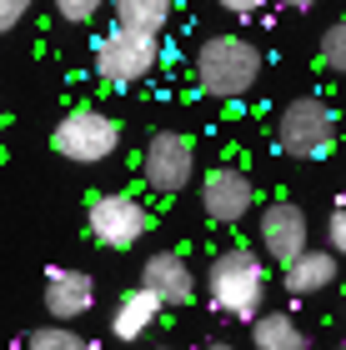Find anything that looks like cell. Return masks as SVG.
<instances>
[{
  "label": "cell",
  "instance_id": "6da1fadb",
  "mask_svg": "<svg viewBox=\"0 0 346 350\" xmlns=\"http://www.w3.org/2000/svg\"><path fill=\"white\" fill-rule=\"evenodd\" d=\"M261 51L246 36H211L196 51V90L211 100H241L261 81Z\"/></svg>",
  "mask_w": 346,
  "mask_h": 350
},
{
  "label": "cell",
  "instance_id": "7a4b0ae2",
  "mask_svg": "<svg viewBox=\"0 0 346 350\" xmlns=\"http://www.w3.org/2000/svg\"><path fill=\"white\" fill-rule=\"evenodd\" d=\"M206 300L221 315H236V321H256L266 306V260L246 245L221 250L206 265Z\"/></svg>",
  "mask_w": 346,
  "mask_h": 350
},
{
  "label": "cell",
  "instance_id": "3957f363",
  "mask_svg": "<svg viewBox=\"0 0 346 350\" xmlns=\"http://www.w3.org/2000/svg\"><path fill=\"white\" fill-rule=\"evenodd\" d=\"M336 135H341V120H336L332 100H321V95H296L276 120V146L291 161H321V155H332Z\"/></svg>",
  "mask_w": 346,
  "mask_h": 350
},
{
  "label": "cell",
  "instance_id": "277c9868",
  "mask_svg": "<svg viewBox=\"0 0 346 350\" xmlns=\"http://www.w3.org/2000/svg\"><path fill=\"white\" fill-rule=\"evenodd\" d=\"M51 150L71 165H101L121 150V120L106 116V110H90V105L66 110L51 131Z\"/></svg>",
  "mask_w": 346,
  "mask_h": 350
},
{
  "label": "cell",
  "instance_id": "5b68a950",
  "mask_svg": "<svg viewBox=\"0 0 346 350\" xmlns=\"http://www.w3.org/2000/svg\"><path fill=\"white\" fill-rule=\"evenodd\" d=\"M161 66V36L116 25L111 36L96 40V75L106 85H136Z\"/></svg>",
  "mask_w": 346,
  "mask_h": 350
},
{
  "label": "cell",
  "instance_id": "8992f818",
  "mask_svg": "<svg viewBox=\"0 0 346 350\" xmlns=\"http://www.w3.org/2000/svg\"><path fill=\"white\" fill-rule=\"evenodd\" d=\"M86 230H90V241L106 245V250H131V245L146 241L151 211L136 196H125V190H106V196H96L86 205Z\"/></svg>",
  "mask_w": 346,
  "mask_h": 350
},
{
  "label": "cell",
  "instance_id": "52a82bcc",
  "mask_svg": "<svg viewBox=\"0 0 346 350\" xmlns=\"http://www.w3.org/2000/svg\"><path fill=\"white\" fill-rule=\"evenodd\" d=\"M140 175H146V185L161 190V196H181V190L191 185V175H196V146H191V135L156 131L146 140V150H140Z\"/></svg>",
  "mask_w": 346,
  "mask_h": 350
},
{
  "label": "cell",
  "instance_id": "ba28073f",
  "mask_svg": "<svg viewBox=\"0 0 346 350\" xmlns=\"http://www.w3.org/2000/svg\"><path fill=\"white\" fill-rule=\"evenodd\" d=\"M256 241H261V256L276 260V265H291L301 250H311V220L296 200H271L256 220Z\"/></svg>",
  "mask_w": 346,
  "mask_h": 350
},
{
  "label": "cell",
  "instance_id": "9c48e42d",
  "mask_svg": "<svg viewBox=\"0 0 346 350\" xmlns=\"http://www.w3.org/2000/svg\"><path fill=\"white\" fill-rule=\"evenodd\" d=\"M201 211H206L216 226H241V220L256 211V185H251L246 170L236 165H216L201 175Z\"/></svg>",
  "mask_w": 346,
  "mask_h": 350
},
{
  "label": "cell",
  "instance_id": "30bf717a",
  "mask_svg": "<svg viewBox=\"0 0 346 350\" xmlns=\"http://www.w3.org/2000/svg\"><path fill=\"white\" fill-rule=\"evenodd\" d=\"M140 285L161 300L166 310H181L196 300V275H191V260L181 250H156V256L140 265Z\"/></svg>",
  "mask_w": 346,
  "mask_h": 350
},
{
  "label": "cell",
  "instance_id": "8fae6325",
  "mask_svg": "<svg viewBox=\"0 0 346 350\" xmlns=\"http://www.w3.org/2000/svg\"><path fill=\"white\" fill-rule=\"evenodd\" d=\"M45 310H51V321H60V325L90 315L96 310V280H90L86 270L55 265L51 275H45Z\"/></svg>",
  "mask_w": 346,
  "mask_h": 350
},
{
  "label": "cell",
  "instance_id": "7c38bea8",
  "mask_svg": "<svg viewBox=\"0 0 346 350\" xmlns=\"http://www.w3.org/2000/svg\"><path fill=\"white\" fill-rule=\"evenodd\" d=\"M341 275V260L332 256V250H301L291 265H281V280H286V291L291 295H321V291H332Z\"/></svg>",
  "mask_w": 346,
  "mask_h": 350
},
{
  "label": "cell",
  "instance_id": "4fadbf2b",
  "mask_svg": "<svg viewBox=\"0 0 346 350\" xmlns=\"http://www.w3.org/2000/svg\"><path fill=\"white\" fill-rule=\"evenodd\" d=\"M161 310L166 306L146 291V285H131V291L116 300V310H111V336L116 340H140L156 321H161Z\"/></svg>",
  "mask_w": 346,
  "mask_h": 350
},
{
  "label": "cell",
  "instance_id": "5bb4252c",
  "mask_svg": "<svg viewBox=\"0 0 346 350\" xmlns=\"http://www.w3.org/2000/svg\"><path fill=\"white\" fill-rule=\"evenodd\" d=\"M251 345L256 350H311L306 330L296 325L286 310H261L256 321H251Z\"/></svg>",
  "mask_w": 346,
  "mask_h": 350
},
{
  "label": "cell",
  "instance_id": "9a60e30c",
  "mask_svg": "<svg viewBox=\"0 0 346 350\" xmlns=\"http://www.w3.org/2000/svg\"><path fill=\"white\" fill-rule=\"evenodd\" d=\"M171 10H176V0H116V25L161 36L171 25Z\"/></svg>",
  "mask_w": 346,
  "mask_h": 350
},
{
  "label": "cell",
  "instance_id": "2e32d148",
  "mask_svg": "<svg viewBox=\"0 0 346 350\" xmlns=\"http://www.w3.org/2000/svg\"><path fill=\"white\" fill-rule=\"evenodd\" d=\"M21 350H96L86 336H75L71 325H40V330H30V336L21 340Z\"/></svg>",
  "mask_w": 346,
  "mask_h": 350
},
{
  "label": "cell",
  "instance_id": "e0dca14e",
  "mask_svg": "<svg viewBox=\"0 0 346 350\" xmlns=\"http://www.w3.org/2000/svg\"><path fill=\"white\" fill-rule=\"evenodd\" d=\"M321 70H332V75H346V21H336L332 30L321 36Z\"/></svg>",
  "mask_w": 346,
  "mask_h": 350
},
{
  "label": "cell",
  "instance_id": "ac0fdd59",
  "mask_svg": "<svg viewBox=\"0 0 346 350\" xmlns=\"http://www.w3.org/2000/svg\"><path fill=\"white\" fill-rule=\"evenodd\" d=\"M106 0H55V15L60 21H71V25H90L101 15Z\"/></svg>",
  "mask_w": 346,
  "mask_h": 350
},
{
  "label": "cell",
  "instance_id": "d6986e66",
  "mask_svg": "<svg viewBox=\"0 0 346 350\" xmlns=\"http://www.w3.org/2000/svg\"><path fill=\"white\" fill-rule=\"evenodd\" d=\"M326 245H332L336 260H346V200L336 205L332 215H326Z\"/></svg>",
  "mask_w": 346,
  "mask_h": 350
},
{
  "label": "cell",
  "instance_id": "ffe728a7",
  "mask_svg": "<svg viewBox=\"0 0 346 350\" xmlns=\"http://www.w3.org/2000/svg\"><path fill=\"white\" fill-rule=\"evenodd\" d=\"M30 5H36V0H0V36L21 25L25 15H30Z\"/></svg>",
  "mask_w": 346,
  "mask_h": 350
},
{
  "label": "cell",
  "instance_id": "44dd1931",
  "mask_svg": "<svg viewBox=\"0 0 346 350\" xmlns=\"http://www.w3.org/2000/svg\"><path fill=\"white\" fill-rule=\"evenodd\" d=\"M221 10H231V15H261L266 10V0H216Z\"/></svg>",
  "mask_w": 346,
  "mask_h": 350
},
{
  "label": "cell",
  "instance_id": "7402d4cb",
  "mask_svg": "<svg viewBox=\"0 0 346 350\" xmlns=\"http://www.w3.org/2000/svg\"><path fill=\"white\" fill-rule=\"evenodd\" d=\"M281 5H286V10H311L317 0H281Z\"/></svg>",
  "mask_w": 346,
  "mask_h": 350
},
{
  "label": "cell",
  "instance_id": "603a6c76",
  "mask_svg": "<svg viewBox=\"0 0 346 350\" xmlns=\"http://www.w3.org/2000/svg\"><path fill=\"white\" fill-rule=\"evenodd\" d=\"M206 350H231V345H226V340H211V345H206Z\"/></svg>",
  "mask_w": 346,
  "mask_h": 350
},
{
  "label": "cell",
  "instance_id": "cb8c5ba5",
  "mask_svg": "<svg viewBox=\"0 0 346 350\" xmlns=\"http://www.w3.org/2000/svg\"><path fill=\"white\" fill-rule=\"evenodd\" d=\"M341 350H346V345H341Z\"/></svg>",
  "mask_w": 346,
  "mask_h": 350
},
{
  "label": "cell",
  "instance_id": "d4e9b609",
  "mask_svg": "<svg viewBox=\"0 0 346 350\" xmlns=\"http://www.w3.org/2000/svg\"><path fill=\"white\" fill-rule=\"evenodd\" d=\"M166 350H171V345H166Z\"/></svg>",
  "mask_w": 346,
  "mask_h": 350
}]
</instances>
